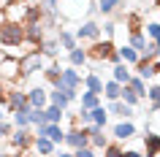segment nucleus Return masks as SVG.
<instances>
[{
    "label": "nucleus",
    "instance_id": "dca6fc26",
    "mask_svg": "<svg viewBox=\"0 0 160 157\" xmlns=\"http://www.w3.org/2000/svg\"><path fill=\"white\" fill-rule=\"evenodd\" d=\"M54 38H57V43H60L65 52H71V49H76V46H79L76 35L71 33V30H65V27H57V35H54Z\"/></svg>",
    "mask_w": 160,
    "mask_h": 157
},
{
    "label": "nucleus",
    "instance_id": "ea45409f",
    "mask_svg": "<svg viewBox=\"0 0 160 157\" xmlns=\"http://www.w3.org/2000/svg\"><path fill=\"white\" fill-rule=\"evenodd\" d=\"M147 98H149L152 103H158V100H160V84H152V87H147Z\"/></svg>",
    "mask_w": 160,
    "mask_h": 157
},
{
    "label": "nucleus",
    "instance_id": "c03bdc74",
    "mask_svg": "<svg viewBox=\"0 0 160 157\" xmlns=\"http://www.w3.org/2000/svg\"><path fill=\"white\" fill-rule=\"evenodd\" d=\"M54 157H73V152H62V149H57V152H54Z\"/></svg>",
    "mask_w": 160,
    "mask_h": 157
},
{
    "label": "nucleus",
    "instance_id": "f704fd0d",
    "mask_svg": "<svg viewBox=\"0 0 160 157\" xmlns=\"http://www.w3.org/2000/svg\"><path fill=\"white\" fill-rule=\"evenodd\" d=\"M14 87H17V84L0 79V106H8V98H11V90H14Z\"/></svg>",
    "mask_w": 160,
    "mask_h": 157
},
{
    "label": "nucleus",
    "instance_id": "c85d7f7f",
    "mask_svg": "<svg viewBox=\"0 0 160 157\" xmlns=\"http://www.w3.org/2000/svg\"><path fill=\"white\" fill-rule=\"evenodd\" d=\"M119 100H122L125 106H130V108H136V106H138V95H136V92L130 90L128 84H122V90H119Z\"/></svg>",
    "mask_w": 160,
    "mask_h": 157
},
{
    "label": "nucleus",
    "instance_id": "2eb2a0df",
    "mask_svg": "<svg viewBox=\"0 0 160 157\" xmlns=\"http://www.w3.org/2000/svg\"><path fill=\"white\" fill-rule=\"evenodd\" d=\"M30 149L38 152L41 157H54V152H57V146H54L49 138H35V135H33V146H30Z\"/></svg>",
    "mask_w": 160,
    "mask_h": 157
},
{
    "label": "nucleus",
    "instance_id": "39448f33",
    "mask_svg": "<svg viewBox=\"0 0 160 157\" xmlns=\"http://www.w3.org/2000/svg\"><path fill=\"white\" fill-rule=\"evenodd\" d=\"M27 11H30V3H25V0H6V3H3V11H0V19L25 25L27 22Z\"/></svg>",
    "mask_w": 160,
    "mask_h": 157
},
{
    "label": "nucleus",
    "instance_id": "a211bd4d",
    "mask_svg": "<svg viewBox=\"0 0 160 157\" xmlns=\"http://www.w3.org/2000/svg\"><path fill=\"white\" fill-rule=\"evenodd\" d=\"M144 146H147V152H144L147 157H158L160 155V133H147L144 135Z\"/></svg>",
    "mask_w": 160,
    "mask_h": 157
},
{
    "label": "nucleus",
    "instance_id": "473e14b6",
    "mask_svg": "<svg viewBox=\"0 0 160 157\" xmlns=\"http://www.w3.org/2000/svg\"><path fill=\"white\" fill-rule=\"evenodd\" d=\"M49 103H52V106H60L62 111H65L71 100H68V95H65V92H60V90H52V92H49Z\"/></svg>",
    "mask_w": 160,
    "mask_h": 157
},
{
    "label": "nucleus",
    "instance_id": "b1692460",
    "mask_svg": "<svg viewBox=\"0 0 160 157\" xmlns=\"http://www.w3.org/2000/svg\"><path fill=\"white\" fill-rule=\"evenodd\" d=\"M133 68H136V73H138V79H144V81L155 76V71H152V60H147V57H138V62H136Z\"/></svg>",
    "mask_w": 160,
    "mask_h": 157
},
{
    "label": "nucleus",
    "instance_id": "58836bf2",
    "mask_svg": "<svg viewBox=\"0 0 160 157\" xmlns=\"http://www.w3.org/2000/svg\"><path fill=\"white\" fill-rule=\"evenodd\" d=\"M144 27H147V35H149L152 41L160 38V22H149V25H144Z\"/></svg>",
    "mask_w": 160,
    "mask_h": 157
},
{
    "label": "nucleus",
    "instance_id": "de8ad7c7",
    "mask_svg": "<svg viewBox=\"0 0 160 157\" xmlns=\"http://www.w3.org/2000/svg\"><path fill=\"white\" fill-rule=\"evenodd\" d=\"M3 138H6V135H3V127H0V141H3Z\"/></svg>",
    "mask_w": 160,
    "mask_h": 157
},
{
    "label": "nucleus",
    "instance_id": "6ab92c4d",
    "mask_svg": "<svg viewBox=\"0 0 160 157\" xmlns=\"http://www.w3.org/2000/svg\"><path fill=\"white\" fill-rule=\"evenodd\" d=\"M125 27H128V35H138V33H141V27H144L141 14H138V11L128 14V17H125Z\"/></svg>",
    "mask_w": 160,
    "mask_h": 157
},
{
    "label": "nucleus",
    "instance_id": "c9c22d12",
    "mask_svg": "<svg viewBox=\"0 0 160 157\" xmlns=\"http://www.w3.org/2000/svg\"><path fill=\"white\" fill-rule=\"evenodd\" d=\"M103 157H125V149L114 141V144H109V146L103 149Z\"/></svg>",
    "mask_w": 160,
    "mask_h": 157
},
{
    "label": "nucleus",
    "instance_id": "7c9ffc66",
    "mask_svg": "<svg viewBox=\"0 0 160 157\" xmlns=\"http://www.w3.org/2000/svg\"><path fill=\"white\" fill-rule=\"evenodd\" d=\"M128 87L138 95V100H144L147 98V81L144 79H138V76H130V81H128Z\"/></svg>",
    "mask_w": 160,
    "mask_h": 157
},
{
    "label": "nucleus",
    "instance_id": "f3484780",
    "mask_svg": "<svg viewBox=\"0 0 160 157\" xmlns=\"http://www.w3.org/2000/svg\"><path fill=\"white\" fill-rule=\"evenodd\" d=\"M106 111H109V114H114V116H119V119H130V116H133V108L125 106L122 100H109Z\"/></svg>",
    "mask_w": 160,
    "mask_h": 157
},
{
    "label": "nucleus",
    "instance_id": "0eeeda50",
    "mask_svg": "<svg viewBox=\"0 0 160 157\" xmlns=\"http://www.w3.org/2000/svg\"><path fill=\"white\" fill-rule=\"evenodd\" d=\"M0 79L3 81H11V84H19V60H11V57H0Z\"/></svg>",
    "mask_w": 160,
    "mask_h": 157
},
{
    "label": "nucleus",
    "instance_id": "2f4dec72",
    "mask_svg": "<svg viewBox=\"0 0 160 157\" xmlns=\"http://www.w3.org/2000/svg\"><path fill=\"white\" fill-rule=\"evenodd\" d=\"M90 114H92V125L106 127V122H109V111H106V106H95Z\"/></svg>",
    "mask_w": 160,
    "mask_h": 157
},
{
    "label": "nucleus",
    "instance_id": "72a5a7b5",
    "mask_svg": "<svg viewBox=\"0 0 160 157\" xmlns=\"http://www.w3.org/2000/svg\"><path fill=\"white\" fill-rule=\"evenodd\" d=\"M27 122L33 125V127H41V125H46L43 108H30V111H27Z\"/></svg>",
    "mask_w": 160,
    "mask_h": 157
},
{
    "label": "nucleus",
    "instance_id": "a878e982",
    "mask_svg": "<svg viewBox=\"0 0 160 157\" xmlns=\"http://www.w3.org/2000/svg\"><path fill=\"white\" fill-rule=\"evenodd\" d=\"M147 43H149V41H147L141 33L128 38V46H130V49H136V54H138V57H147Z\"/></svg>",
    "mask_w": 160,
    "mask_h": 157
},
{
    "label": "nucleus",
    "instance_id": "9b49d317",
    "mask_svg": "<svg viewBox=\"0 0 160 157\" xmlns=\"http://www.w3.org/2000/svg\"><path fill=\"white\" fill-rule=\"evenodd\" d=\"M8 111H30V103H27V92L19 90V87H14L11 90V98H8Z\"/></svg>",
    "mask_w": 160,
    "mask_h": 157
},
{
    "label": "nucleus",
    "instance_id": "09e8293b",
    "mask_svg": "<svg viewBox=\"0 0 160 157\" xmlns=\"http://www.w3.org/2000/svg\"><path fill=\"white\" fill-rule=\"evenodd\" d=\"M0 157H11V155H6V152H3V155H0Z\"/></svg>",
    "mask_w": 160,
    "mask_h": 157
},
{
    "label": "nucleus",
    "instance_id": "79ce46f5",
    "mask_svg": "<svg viewBox=\"0 0 160 157\" xmlns=\"http://www.w3.org/2000/svg\"><path fill=\"white\" fill-rule=\"evenodd\" d=\"M43 8L46 11H57V0H43Z\"/></svg>",
    "mask_w": 160,
    "mask_h": 157
},
{
    "label": "nucleus",
    "instance_id": "c756f323",
    "mask_svg": "<svg viewBox=\"0 0 160 157\" xmlns=\"http://www.w3.org/2000/svg\"><path fill=\"white\" fill-rule=\"evenodd\" d=\"M119 90H122V84H117L114 79L103 81V95H106V100H119Z\"/></svg>",
    "mask_w": 160,
    "mask_h": 157
},
{
    "label": "nucleus",
    "instance_id": "49530a36",
    "mask_svg": "<svg viewBox=\"0 0 160 157\" xmlns=\"http://www.w3.org/2000/svg\"><path fill=\"white\" fill-rule=\"evenodd\" d=\"M3 116H6V111H3V106H0V122H3Z\"/></svg>",
    "mask_w": 160,
    "mask_h": 157
},
{
    "label": "nucleus",
    "instance_id": "5701e85b",
    "mask_svg": "<svg viewBox=\"0 0 160 157\" xmlns=\"http://www.w3.org/2000/svg\"><path fill=\"white\" fill-rule=\"evenodd\" d=\"M43 116H46V125H60L62 122V119H65V111H62V108L60 106H46L43 108Z\"/></svg>",
    "mask_w": 160,
    "mask_h": 157
},
{
    "label": "nucleus",
    "instance_id": "f257e3e1",
    "mask_svg": "<svg viewBox=\"0 0 160 157\" xmlns=\"http://www.w3.org/2000/svg\"><path fill=\"white\" fill-rule=\"evenodd\" d=\"M95 11L92 0H57V14L68 22H79L82 17H90Z\"/></svg>",
    "mask_w": 160,
    "mask_h": 157
},
{
    "label": "nucleus",
    "instance_id": "f03ea898",
    "mask_svg": "<svg viewBox=\"0 0 160 157\" xmlns=\"http://www.w3.org/2000/svg\"><path fill=\"white\" fill-rule=\"evenodd\" d=\"M87 60H92V62H111V65H117V62H119V54H117L114 41H109V38H103V41H92V46L87 49Z\"/></svg>",
    "mask_w": 160,
    "mask_h": 157
},
{
    "label": "nucleus",
    "instance_id": "412c9836",
    "mask_svg": "<svg viewBox=\"0 0 160 157\" xmlns=\"http://www.w3.org/2000/svg\"><path fill=\"white\" fill-rule=\"evenodd\" d=\"M60 71H62V65H60L57 60H52V62H46V68H43V79L54 87V84L60 81Z\"/></svg>",
    "mask_w": 160,
    "mask_h": 157
},
{
    "label": "nucleus",
    "instance_id": "4be33fe9",
    "mask_svg": "<svg viewBox=\"0 0 160 157\" xmlns=\"http://www.w3.org/2000/svg\"><path fill=\"white\" fill-rule=\"evenodd\" d=\"M130 76H133V73H130V68H128L125 62H117V65L111 68V79H114L117 84H128V81H130Z\"/></svg>",
    "mask_w": 160,
    "mask_h": 157
},
{
    "label": "nucleus",
    "instance_id": "1a4fd4ad",
    "mask_svg": "<svg viewBox=\"0 0 160 157\" xmlns=\"http://www.w3.org/2000/svg\"><path fill=\"white\" fill-rule=\"evenodd\" d=\"M73 35H76V41H101V25L92 22V19H87Z\"/></svg>",
    "mask_w": 160,
    "mask_h": 157
},
{
    "label": "nucleus",
    "instance_id": "9d476101",
    "mask_svg": "<svg viewBox=\"0 0 160 157\" xmlns=\"http://www.w3.org/2000/svg\"><path fill=\"white\" fill-rule=\"evenodd\" d=\"M111 135H114V141H117V144H122V141H130V138L136 135V125L130 122V119H122V122L114 125Z\"/></svg>",
    "mask_w": 160,
    "mask_h": 157
},
{
    "label": "nucleus",
    "instance_id": "423d86ee",
    "mask_svg": "<svg viewBox=\"0 0 160 157\" xmlns=\"http://www.w3.org/2000/svg\"><path fill=\"white\" fill-rule=\"evenodd\" d=\"M8 141H11V146L17 149V152H27V149L33 146V133H30V127H14Z\"/></svg>",
    "mask_w": 160,
    "mask_h": 157
},
{
    "label": "nucleus",
    "instance_id": "37998d69",
    "mask_svg": "<svg viewBox=\"0 0 160 157\" xmlns=\"http://www.w3.org/2000/svg\"><path fill=\"white\" fill-rule=\"evenodd\" d=\"M125 157H147L144 152H136V149H125Z\"/></svg>",
    "mask_w": 160,
    "mask_h": 157
},
{
    "label": "nucleus",
    "instance_id": "4c0bfd02",
    "mask_svg": "<svg viewBox=\"0 0 160 157\" xmlns=\"http://www.w3.org/2000/svg\"><path fill=\"white\" fill-rule=\"evenodd\" d=\"M114 30H117V25H114L111 19H106V22L101 25V35H103V38H109V41L114 38Z\"/></svg>",
    "mask_w": 160,
    "mask_h": 157
},
{
    "label": "nucleus",
    "instance_id": "bb28decb",
    "mask_svg": "<svg viewBox=\"0 0 160 157\" xmlns=\"http://www.w3.org/2000/svg\"><path fill=\"white\" fill-rule=\"evenodd\" d=\"M119 6H122V0H95V8L101 11L103 17H111Z\"/></svg>",
    "mask_w": 160,
    "mask_h": 157
},
{
    "label": "nucleus",
    "instance_id": "4468645a",
    "mask_svg": "<svg viewBox=\"0 0 160 157\" xmlns=\"http://www.w3.org/2000/svg\"><path fill=\"white\" fill-rule=\"evenodd\" d=\"M82 87L87 92H92V95H103V79L101 73H84L82 76Z\"/></svg>",
    "mask_w": 160,
    "mask_h": 157
},
{
    "label": "nucleus",
    "instance_id": "a19ab883",
    "mask_svg": "<svg viewBox=\"0 0 160 157\" xmlns=\"http://www.w3.org/2000/svg\"><path fill=\"white\" fill-rule=\"evenodd\" d=\"M73 157H95V149L92 146H84V149H76Z\"/></svg>",
    "mask_w": 160,
    "mask_h": 157
},
{
    "label": "nucleus",
    "instance_id": "20e7f679",
    "mask_svg": "<svg viewBox=\"0 0 160 157\" xmlns=\"http://www.w3.org/2000/svg\"><path fill=\"white\" fill-rule=\"evenodd\" d=\"M49 60L43 57L41 52H30L27 57L19 60V79L25 81V79H33L35 73H43V68H46Z\"/></svg>",
    "mask_w": 160,
    "mask_h": 157
},
{
    "label": "nucleus",
    "instance_id": "8fccbe9b",
    "mask_svg": "<svg viewBox=\"0 0 160 157\" xmlns=\"http://www.w3.org/2000/svg\"><path fill=\"white\" fill-rule=\"evenodd\" d=\"M155 6H160V0H155Z\"/></svg>",
    "mask_w": 160,
    "mask_h": 157
},
{
    "label": "nucleus",
    "instance_id": "393cba45",
    "mask_svg": "<svg viewBox=\"0 0 160 157\" xmlns=\"http://www.w3.org/2000/svg\"><path fill=\"white\" fill-rule=\"evenodd\" d=\"M117 54H119V62H125L128 68H133L136 62H138V54H136V49H130L128 43H125V46H119Z\"/></svg>",
    "mask_w": 160,
    "mask_h": 157
},
{
    "label": "nucleus",
    "instance_id": "ddd939ff",
    "mask_svg": "<svg viewBox=\"0 0 160 157\" xmlns=\"http://www.w3.org/2000/svg\"><path fill=\"white\" fill-rule=\"evenodd\" d=\"M84 130H87V135H90V146L92 149H106L111 144L109 135H103V127H98V125H87Z\"/></svg>",
    "mask_w": 160,
    "mask_h": 157
},
{
    "label": "nucleus",
    "instance_id": "6e6552de",
    "mask_svg": "<svg viewBox=\"0 0 160 157\" xmlns=\"http://www.w3.org/2000/svg\"><path fill=\"white\" fill-rule=\"evenodd\" d=\"M62 144H68V146L73 149H84V146H90V135H87V130L84 127H71V130L65 133V141Z\"/></svg>",
    "mask_w": 160,
    "mask_h": 157
},
{
    "label": "nucleus",
    "instance_id": "f8f14e48",
    "mask_svg": "<svg viewBox=\"0 0 160 157\" xmlns=\"http://www.w3.org/2000/svg\"><path fill=\"white\" fill-rule=\"evenodd\" d=\"M27 103H30V108H46L49 106V92L43 87H30L27 90Z\"/></svg>",
    "mask_w": 160,
    "mask_h": 157
},
{
    "label": "nucleus",
    "instance_id": "a18cd8bd",
    "mask_svg": "<svg viewBox=\"0 0 160 157\" xmlns=\"http://www.w3.org/2000/svg\"><path fill=\"white\" fill-rule=\"evenodd\" d=\"M152 71H155V73H160V57L152 60Z\"/></svg>",
    "mask_w": 160,
    "mask_h": 157
},
{
    "label": "nucleus",
    "instance_id": "cd10ccee",
    "mask_svg": "<svg viewBox=\"0 0 160 157\" xmlns=\"http://www.w3.org/2000/svg\"><path fill=\"white\" fill-rule=\"evenodd\" d=\"M95 106H101V95H92V92H82V98H79V108H87V111H92Z\"/></svg>",
    "mask_w": 160,
    "mask_h": 157
},
{
    "label": "nucleus",
    "instance_id": "e433bc0d",
    "mask_svg": "<svg viewBox=\"0 0 160 157\" xmlns=\"http://www.w3.org/2000/svg\"><path fill=\"white\" fill-rule=\"evenodd\" d=\"M14 114V127H30V122H27V111H11Z\"/></svg>",
    "mask_w": 160,
    "mask_h": 157
},
{
    "label": "nucleus",
    "instance_id": "aec40b11",
    "mask_svg": "<svg viewBox=\"0 0 160 157\" xmlns=\"http://www.w3.org/2000/svg\"><path fill=\"white\" fill-rule=\"evenodd\" d=\"M68 62H71V68H82L87 65L90 60H87V49H82V46H76V49L68 52Z\"/></svg>",
    "mask_w": 160,
    "mask_h": 157
},
{
    "label": "nucleus",
    "instance_id": "7ed1b4c3",
    "mask_svg": "<svg viewBox=\"0 0 160 157\" xmlns=\"http://www.w3.org/2000/svg\"><path fill=\"white\" fill-rule=\"evenodd\" d=\"M22 41H25V25L0 19V46H3V49H14V46H19Z\"/></svg>",
    "mask_w": 160,
    "mask_h": 157
}]
</instances>
